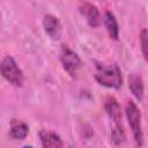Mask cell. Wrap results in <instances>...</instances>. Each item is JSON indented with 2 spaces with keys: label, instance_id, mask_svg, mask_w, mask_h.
<instances>
[{
  "label": "cell",
  "instance_id": "cell-10",
  "mask_svg": "<svg viewBox=\"0 0 148 148\" xmlns=\"http://www.w3.org/2000/svg\"><path fill=\"white\" fill-rule=\"evenodd\" d=\"M104 25L106 28L109 36L112 39L117 40L119 37V25H118V22H117L114 14L110 10H106L104 14Z\"/></svg>",
  "mask_w": 148,
  "mask_h": 148
},
{
  "label": "cell",
  "instance_id": "cell-7",
  "mask_svg": "<svg viewBox=\"0 0 148 148\" xmlns=\"http://www.w3.org/2000/svg\"><path fill=\"white\" fill-rule=\"evenodd\" d=\"M104 108L108 116L114 124H121V109L118 101L113 96H108L105 98Z\"/></svg>",
  "mask_w": 148,
  "mask_h": 148
},
{
  "label": "cell",
  "instance_id": "cell-14",
  "mask_svg": "<svg viewBox=\"0 0 148 148\" xmlns=\"http://www.w3.org/2000/svg\"><path fill=\"white\" fill-rule=\"evenodd\" d=\"M23 148H34V147H32V146H24Z\"/></svg>",
  "mask_w": 148,
  "mask_h": 148
},
{
  "label": "cell",
  "instance_id": "cell-2",
  "mask_svg": "<svg viewBox=\"0 0 148 148\" xmlns=\"http://www.w3.org/2000/svg\"><path fill=\"white\" fill-rule=\"evenodd\" d=\"M126 118L128 121V125L131 127L132 134L134 136V141L136 146L140 148L143 145V132H142V125H141V112L136 104L132 101H128L125 108Z\"/></svg>",
  "mask_w": 148,
  "mask_h": 148
},
{
  "label": "cell",
  "instance_id": "cell-3",
  "mask_svg": "<svg viewBox=\"0 0 148 148\" xmlns=\"http://www.w3.org/2000/svg\"><path fill=\"white\" fill-rule=\"evenodd\" d=\"M0 69H1L2 76L10 84H13L15 87H21L23 84V81H24L23 72L18 67L17 62L14 60V58L12 56H6L2 59Z\"/></svg>",
  "mask_w": 148,
  "mask_h": 148
},
{
  "label": "cell",
  "instance_id": "cell-9",
  "mask_svg": "<svg viewBox=\"0 0 148 148\" xmlns=\"http://www.w3.org/2000/svg\"><path fill=\"white\" fill-rule=\"evenodd\" d=\"M128 88H130L131 92L133 94V96L139 102H141L143 98V95H145V84H143V81L140 75L132 73L128 76Z\"/></svg>",
  "mask_w": 148,
  "mask_h": 148
},
{
  "label": "cell",
  "instance_id": "cell-5",
  "mask_svg": "<svg viewBox=\"0 0 148 148\" xmlns=\"http://www.w3.org/2000/svg\"><path fill=\"white\" fill-rule=\"evenodd\" d=\"M79 10L80 13L84 16L87 23L91 27V28H97L101 24V15H99V10L98 8L91 3V2H81L79 5Z\"/></svg>",
  "mask_w": 148,
  "mask_h": 148
},
{
  "label": "cell",
  "instance_id": "cell-13",
  "mask_svg": "<svg viewBox=\"0 0 148 148\" xmlns=\"http://www.w3.org/2000/svg\"><path fill=\"white\" fill-rule=\"evenodd\" d=\"M140 45H141V52L146 61H148V30L142 29L140 32Z\"/></svg>",
  "mask_w": 148,
  "mask_h": 148
},
{
  "label": "cell",
  "instance_id": "cell-15",
  "mask_svg": "<svg viewBox=\"0 0 148 148\" xmlns=\"http://www.w3.org/2000/svg\"><path fill=\"white\" fill-rule=\"evenodd\" d=\"M69 148H74V147H69Z\"/></svg>",
  "mask_w": 148,
  "mask_h": 148
},
{
  "label": "cell",
  "instance_id": "cell-12",
  "mask_svg": "<svg viewBox=\"0 0 148 148\" xmlns=\"http://www.w3.org/2000/svg\"><path fill=\"white\" fill-rule=\"evenodd\" d=\"M111 140L117 146L121 145L125 141V132H124L121 124H114V126L111 131Z\"/></svg>",
  "mask_w": 148,
  "mask_h": 148
},
{
  "label": "cell",
  "instance_id": "cell-4",
  "mask_svg": "<svg viewBox=\"0 0 148 148\" xmlns=\"http://www.w3.org/2000/svg\"><path fill=\"white\" fill-rule=\"evenodd\" d=\"M60 61L64 69L71 76L75 77L77 71L81 67V59L77 56V53L74 52L72 49H69L67 45H62L60 51Z\"/></svg>",
  "mask_w": 148,
  "mask_h": 148
},
{
  "label": "cell",
  "instance_id": "cell-1",
  "mask_svg": "<svg viewBox=\"0 0 148 148\" xmlns=\"http://www.w3.org/2000/svg\"><path fill=\"white\" fill-rule=\"evenodd\" d=\"M96 69L97 71L95 74V79L99 84L108 88H112V89H119L123 86L121 72L118 65L98 64L96 65Z\"/></svg>",
  "mask_w": 148,
  "mask_h": 148
},
{
  "label": "cell",
  "instance_id": "cell-11",
  "mask_svg": "<svg viewBox=\"0 0 148 148\" xmlns=\"http://www.w3.org/2000/svg\"><path fill=\"white\" fill-rule=\"evenodd\" d=\"M29 133V126L20 120H13L10 124L9 135L15 140H23Z\"/></svg>",
  "mask_w": 148,
  "mask_h": 148
},
{
  "label": "cell",
  "instance_id": "cell-8",
  "mask_svg": "<svg viewBox=\"0 0 148 148\" xmlns=\"http://www.w3.org/2000/svg\"><path fill=\"white\" fill-rule=\"evenodd\" d=\"M39 139L43 148H62L64 145L61 138L57 133L46 130L39 132Z\"/></svg>",
  "mask_w": 148,
  "mask_h": 148
},
{
  "label": "cell",
  "instance_id": "cell-6",
  "mask_svg": "<svg viewBox=\"0 0 148 148\" xmlns=\"http://www.w3.org/2000/svg\"><path fill=\"white\" fill-rule=\"evenodd\" d=\"M43 27H44L45 32L47 34V36L51 39L57 40L61 37L62 27H61V23L58 20V17H56L54 15H51V14L45 15L44 20H43Z\"/></svg>",
  "mask_w": 148,
  "mask_h": 148
}]
</instances>
